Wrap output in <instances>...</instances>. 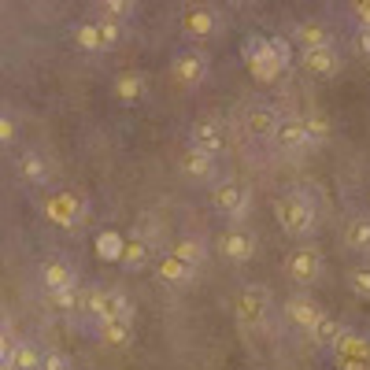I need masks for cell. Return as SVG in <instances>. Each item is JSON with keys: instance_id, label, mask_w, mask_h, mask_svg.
Masks as SVG:
<instances>
[{"instance_id": "1", "label": "cell", "mask_w": 370, "mask_h": 370, "mask_svg": "<svg viewBox=\"0 0 370 370\" xmlns=\"http://www.w3.org/2000/svg\"><path fill=\"white\" fill-rule=\"evenodd\" d=\"M319 200L308 189H289L274 200V219L289 237H308L319 226Z\"/></svg>"}, {"instance_id": "2", "label": "cell", "mask_w": 370, "mask_h": 370, "mask_svg": "<svg viewBox=\"0 0 370 370\" xmlns=\"http://www.w3.org/2000/svg\"><path fill=\"white\" fill-rule=\"evenodd\" d=\"M233 315L245 329H263L270 319V289L267 285H245L233 300Z\"/></svg>"}, {"instance_id": "3", "label": "cell", "mask_w": 370, "mask_h": 370, "mask_svg": "<svg viewBox=\"0 0 370 370\" xmlns=\"http://www.w3.org/2000/svg\"><path fill=\"white\" fill-rule=\"evenodd\" d=\"M322 270H326V259H322V252H319L315 245H300V248H293V252H289V259H285L289 282H296V285H303V289H311L315 282H319Z\"/></svg>"}, {"instance_id": "4", "label": "cell", "mask_w": 370, "mask_h": 370, "mask_svg": "<svg viewBox=\"0 0 370 370\" xmlns=\"http://www.w3.org/2000/svg\"><path fill=\"white\" fill-rule=\"evenodd\" d=\"M211 207H215L222 219H245L248 207H252V193H248L241 181H219L215 189H211Z\"/></svg>"}, {"instance_id": "5", "label": "cell", "mask_w": 370, "mask_h": 370, "mask_svg": "<svg viewBox=\"0 0 370 370\" xmlns=\"http://www.w3.org/2000/svg\"><path fill=\"white\" fill-rule=\"evenodd\" d=\"M241 56L248 63V71H252V78H259V82H274L278 74H282V67L274 63L270 48H267V37L263 34H252L241 41Z\"/></svg>"}, {"instance_id": "6", "label": "cell", "mask_w": 370, "mask_h": 370, "mask_svg": "<svg viewBox=\"0 0 370 370\" xmlns=\"http://www.w3.org/2000/svg\"><path fill=\"white\" fill-rule=\"evenodd\" d=\"M334 352H337V370H370V334L345 329V337L334 345Z\"/></svg>"}, {"instance_id": "7", "label": "cell", "mask_w": 370, "mask_h": 370, "mask_svg": "<svg viewBox=\"0 0 370 370\" xmlns=\"http://www.w3.org/2000/svg\"><path fill=\"white\" fill-rule=\"evenodd\" d=\"M178 170H181L185 181L207 185V181L219 178V156H207V152H200V149L189 144V149L181 152V160H178Z\"/></svg>"}, {"instance_id": "8", "label": "cell", "mask_w": 370, "mask_h": 370, "mask_svg": "<svg viewBox=\"0 0 370 370\" xmlns=\"http://www.w3.org/2000/svg\"><path fill=\"white\" fill-rule=\"evenodd\" d=\"M303 71L315 74V78H334L341 74V67H345V60H341V48L337 45H319V48H303Z\"/></svg>"}, {"instance_id": "9", "label": "cell", "mask_w": 370, "mask_h": 370, "mask_svg": "<svg viewBox=\"0 0 370 370\" xmlns=\"http://www.w3.org/2000/svg\"><path fill=\"white\" fill-rule=\"evenodd\" d=\"M270 137H274L278 149L289 152V156H300V152L311 149V137H308V130H303V118H278Z\"/></svg>"}, {"instance_id": "10", "label": "cell", "mask_w": 370, "mask_h": 370, "mask_svg": "<svg viewBox=\"0 0 370 370\" xmlns=\"http://www.w3.org/2000/svg\"><path fill=\"white\" fill-rule=\"evenodd\" d=\"M181 26H185V34H189L193 41H207V37L219 34V11L211 4H193L181 15Z\"/></svg>"}, {"instance_id": "11", "label": "cell", "mask_w": 370, "mask_h": 370, "mask_svg": "<svg viewBox=\"0 0 370 370\" xmlns=\"http://www.w3.org/2000/svg\"><path fill=\"white\" fill-rule=\"evenodd\" d=\"M219 256L226 263H248L256 256V237L248 230H226L219 237Z\"/></svg>"}, {"instance_id": "12", "label": "cell", "mask_w": 370, "mask_h": 370, "mask_svg": "<svg viewBox=\"0 0 370 370\" xmlns=\"http://www.w3.org/2000/svg\"><path fill=\"white\" fill-rule=\"evenodd\" d=\"M189 144L207 152V156H219L222 149H226V130H222V123H215V118H200V123H193Z\"/></svg>"}, {"instance_id": "13", "label": "cell", "mask_w": 370, "mask_h": 370, "mask_svg": "<svg viewBox=\"0 0 370 370\" xmlns=\"http://www.w3.org/2000/svg\"><path fill=\"white\" fill-rule=\"evenodd\" d=\"M207 78V56L204 52H181L174 60V82L181 89H196Z\"/></svg>"}, {"instance_id": "14", "label": "cell", "mask_w": 370, "mask_h": 370, "mask_svg": "<svg viewBox=\"0 0 370 370\" xmlns=\"http://www.w3.org/2000/svg\"><path fill=\"white\" fill-rule=\"evenodd\" d=\"M156 278H160L163 285H174V289H185L196 282V267H189V263H181L178 256H163L160 263H156Z\"/></svg>"}, {"instance_id": "15", "label": "cell", "mask_w": 370, "mask_h": 370, "mask_svg": "<svg viewBox=\"0 0 370 370\" xmlns=\"http://www.w3.org/2000/svg\"><path fill=\"white\" fill-rule=\"evenodd\" d=\"M345 329H348V326L341 322V319H334V315H326V311H322L319 319H315V322L308 326V337H311L319 348H334L337 341L345 337Z\"/></svg>"}, {"instance_id": "16", "label": "cell", "mask_w": 370, "mask_h": 370, "mask_svg": "<svg viewBox=\"0 0 370 370\" xmlns=\"http://www.w3.org/2000/svg\"><path fill=\"white\" fill-rule=\"evenodd\" d=\"M319 315L322 311H319V303H315L311 296H293V300L285 303V322L293 326V329H303V334H308V326L319 319Z\"/></svg>"}, {"instance_id": "17", "label": "cell", "mask_w": 370, "mask_h": 370, "mask_svg": "<svg viewBox=\"0 0 370 370\" xmlns=\"http://www.w3.org/2000/svg\"><path fill=\"white\" fill-rule=\"evenodd\" d=\"M100 326V341L108 348H130L134 345V319H104Z\"/></svg>"}, {"instance_id": "18", "label": "cell", "mask_w": 370, "mask_h": 370, "mask_svg": "<svg viewBox=\"0 0 370 370\" xmlns=\"http://www.w3.org/2000/svg\"><path fill=\"white\" fill-rule=\"evenodd\" d=\"M48 219H56L60 226H78V222L85 219V207H82V200H74L71 193H63V196H56L48 207Z\"/></svg>"}, {"instance_id": "19", "label": "cell", "mask_w": 370, "mask_h": 370, "mask_svg": "<svg viewBox=\"0 0 370 370\" xmlns=\"http://www.w3.org/2000/svg\"><path fill=\"white\" fill-rule=\"evenodd\" d=\"M45 363V352L30 345V341H15V345L8 348V366L11 370H41Z\"/></svg>"}, {"instance_id": "20", "label": "cell", "mask_w": 370, "mask_h": 370, "mask_svg": "<svg viewBox=\"0 0 370 370\" xmlns=\"http://www.w3.org/2000/svg\"><path fill=\"white\" fill-rule=\"evenodd\" d=\"M41 285L48 289H67V285H78V274L67 259H48L45 267H41Z\"/></svg>"}, {"instance_id": "21", "label": "cell", "mask_w": 370, "mask_h": 370, "mask_svg": "<svg viewBox=\"0 0 370 370\" xmlns=\"http://www.w3.org/2000/svg\"><path fill=\"white\" fill-rule=\"evenodd\" d=\"M278 115L270 104H252V108H248V115H245V126H248V134L252 137H270V130L278 126Z\"/></svg>"}, {"instance_id": "22", "label": "cell", "mask_w": 370, "mask_h": 370, "mask_svg": "<svg viewBox=\"0 0 370 370\" xmlns=\"http://www.w3.org/2000/svg\"><path fill=\"white\" fill-rule=\"evenodd\" d=\"M345 245L355 256H370V215H355L345 226Z\"/></svg>"}, {"instance_id": "23", "label": "cell", "mask_w": 370, "mask_h": 370, "mask_svg": "<svg viewBox=\"0 0 370 370\" xmlns=\"http://www.w3.org/2000/svg\"><path fill=\"white\" fill-rule=\"evenodd\" d=\"M149 256H152V245L144 241V237H126V245H123V256H118V263H123L126 270H144L149 267Z\"/></svg>"}, {"instance_id": "24", "label": "cell", "mask_w": 370, "mask_h": 370, "mask_svg": "<svg viewBox=\"0 0 370 370\" xmlns=\"http://www.w3.org/2000/svg\"><path fill=\"white\" fill-rule=\"evenodd\" d=\"M170 256H178L181 263H189V267H196V270H200L204 267V259H207V245L200 241V237H178V241H174V252H170Z\"/></svg>"}, {"instance_id": "25", "label": "cell", "mask_w": 370, "mask_h": 370, "mask_svg": "<svg viewBox=\"0 0 370 370\" xmlns=\"http://www.w3.org/2000/svg\"><path fill=\"white\" fill-rule=\"evenodd\" d=\"M19 170H22V178L30 185H48L52 181V167H48V160L41 152H26L19 160Z\"/></svg>"}, {"instance_id": "26", "label": "cell", "mask_w": 370, "mask_h": 370, "mask_svg": "<svg viewBox=\"0 0 370 370\" xmlns=\"http://www.w3.org/2000/svg\"><path fill=\"white\" fill-rule=\"evenodd\" d=\"M293 41L300 48H319V45H334V34H329L322 22H300L293 30Z\"/></svg>"}, {"instance_id": "27", "label": "cell", "mask_w": 370, "mask_h": 370, "mask_svg": "<svg viewBox=\"0 0 370 370\" xmlns=\"http://www.w3.org/2000/svg\"><path fill=\"white\" fill-rule=\"evenodd\" d=\"M104 319H134V300L123 289H104Z\"/></svg>"}, {"instance_id": "28", "label": "cell", "mask_w": 370, "mask_h": 370, "mask_svg": "<svg viewBox=\"0 0 370 370\" xmlns=\"http://www.w3.org/2000/svg\"><path fill=\"white\" fill-rule=\"evenodd\" d=\"M141 92H144V78H141V74L126 71V74L115 78V97H118V100L134 104V100H141Z\"/></svg>"}, {"instance_id": "29", "label": "cell", "mask_w": 370, "mask_h": 370, "mask_svg": "<svg viewBox=\"0 0 370 370\" xmlns=\"http://www.w3.org/2000/svg\"><path fill=\"white\" fill-rule=\"evenodd\" d=\"M123 245H126V237H123V233L104 230V233L97 237V256H100V259H111V263H118V256H123Z\"/></svg>"}, {"instance_id": "30", "label": "cell", "mask_w": 370, "mask_h": 370, "mask_svg": "<svg viewBox=\"0 0 370 370\" xmlns=\"http://www.w3.org/2000/svg\"><path fill=\"white\" fill-rule=\"evenodd\" d=\"M78 308H82L92 322H104V289H85V293H78Z\"/></svg>"}, {"instance_id": "31", "label": "cell", "mask_w": 370, "mask_h": 370, "mask_svg": "<svg viewBox=\"0 0 370 370\" xmlns=\"http://www.w3.org/2000/svg\"><path fill=\"white\" fill-rule=\"evenodd\" d=\"M348 289H352V296L370 300V263H363V267H352V274H348Z\"/></svg>"}, {"instance_id": "32", "label": "cell", "mask_w": 370, "mask_h": 370, "mask_svg": "<svg viewBox=\"0 0 370 370\" xmlns=\"http://www.w3.org/2000/svg\"><path fill=\"white\" fill-rule=\"evenodd\" d=\"M267 48H270V56H274L278 67L289 71V63H293V45H289L282 34H274V37H267Z\"/></svg>"}, {"instance_id": "33", "label": "cell", "mask_w": 370, "mask_h": 370, "mask_svg": "<svg viewBox=\"0 0 370 370\" xmlns=\"http://www.w3.org/2000/svg\"><path fill=\"white\" fill-rule=\"evenodd\" d=\"M97 30H100V48H115L118 41H123V22L118 19H104V22H97Z\"/></svg>"}, {"instance_id": "34", "label": "cell", "mask_w": 370, "mask_h": 370, "mask_svg": "<svg viewBox=\"0 0 370 370\" xmlns=\"http://www.w3.org/2000/svg\"><path fill=\"white\" fill-rule=\"evenodd\" d=\"M48 303H52L56 311H74V308H78V285L52 289V293H48Z\"/></svg>"}, {"instance_id": "35", "label": "cell", "mask_w": 370, "mask_h": 370, "mask_svg": "<svg viewBox=\"0 0 370 370\" xmlns=\"http://www.w3.org/2000/svg\"><path fill=\"white\" fill-rule=\"evenodd\" d=\"M74 41L82 45L85 52H100V30H97V22H82V26H78Z\"/></svg>"}, {"instance_id": "36", "label": "cell", "mask_w": 370, "mask_h": 370, "mask_svg": "<svg viewBox=\"0 0 370 370\" xmlns=\"http://www.w3.org/2000/svg\"><path fill=\"white\" fill-rule=\"evenodd\" d=\"M303 130H308L311 149H315V144H322V141L329 137V118H322V115H308V118H303Z\"/></svg>"}, {"instance_id": "37", "label": "cell", "mask_w": 370, "mask_h": 370, "mask_svg": "<svg viewBox=\"0 0 370 370\" xmlns=\"http://www.w3.org/2000/svg\"><path fill=\"white\" fill-rule=\"evenodd\" d=\"M100 4H104V11H108L111 19H118V22H123L130 11H134V0H100Z\"/></svg>"}, {"instance_id": "38", "label": "cell", "mask_w": 370, "mask_h": 370, "mask_svg": "<svg viewBox=\"0 0 370 370\" xmlns=\"http://www.w3.org/2000/svg\"><path fill=\"white\" fill-rule=\"evenodd\" d=\"M355 52H359V60L370 63V26H359V34H355Z\"/></svg>"}, {"instance_id": "39", "label": "cell", "mask_w": 370, "mask_h": 370, "mask_svg": "<svg viewBox=\"0 0 370 370\" xmlns=\"http://www.w3.org/2000/svg\"><path fill=\"white\" fill-rule=\"evenodd\" d=\"M41 370H71V359H67V355H60V352H48Z\"/></svg>"}, {"instance_id": "40", "label": "cell", "mask_w": 370, "mask_h": 370, "mask_svg": "<svg viewBox=\"0 0 370 370\" xmlns=\"http://www.w3.org/2000/svg\"><path fill=\"white\" fill-rule=\"evenodd\" d=\"M15 118H8V115H0V144H11L15 141Z\"/></svg>"}, {"instance_id": "41", "label": "cell", "mask_w": 370, "mask_h": 370, "mask_svg": "<svg viewBox=\"0 0 370 370\" xmlns=\"http://www.w3.org/2000/svg\"><path fill=\"white\" fill-rule=\"evenodd\" d=\"M355 15H359V26H370V0H355Z\"/></svg>"}, {"instance_id": "42", "label": "cell", "mask_w": 370, "mask_h": 370, "mask_svg": "<svg viewBox=\"0 0 370 370\" xmlns=\"http://www.w3.org/2000/svg\"><path fill=\"white\" fill-rule=\"evenodd\" d=\"M8 348H11V341H4V337H0V359H8Z\"/></svg>"}, {"instance_id": "43", "label": "cell", "mask_w": 370, "mask_h": 370, "mask_svg": "<svg viewBox=\"0 0 370 370\" xmlns=\"http://www.w3.org/2000/svg\"><path fill=\"white\" fill-rule=\"evenodd\" d=\"M230 4H233V8H241V4H248V0H230Z\"/></svg>"}, {"instance_id": "44", "label": "cell", "mask_w": 370, "mask_h": 370, "mask_svg": "<svg viewBox=\"0 0 370 370\" xmlns=\"http://www.w3.org/2000/svg\"><path fill=\"white\" fill-rule=\"evenodd\" d=\"M0 370H11V366H8V359H0Z\"/></svg>"}]
</instances>
